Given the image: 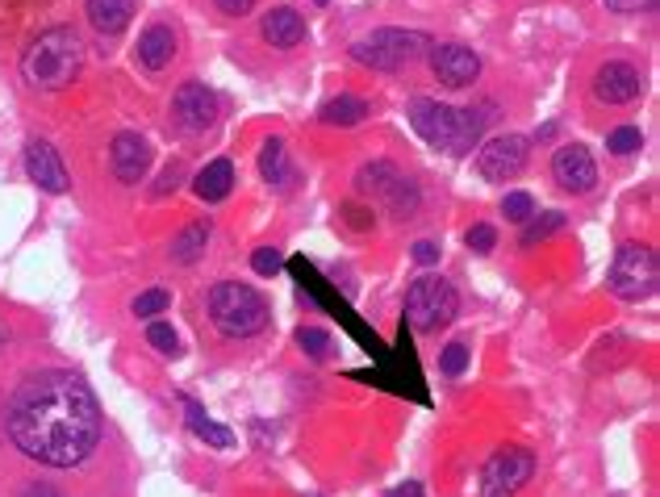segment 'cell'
<instances>
[{
	"instance_id": "cell-30",
	"label": "cell",
	"mask_w": 660,
	"mask_h": 497,
	"mask_svg": "<svg viewBox=\"0 0 660 497\" xmlns=\"http://www.w3.org/2000/svg\"><path fill=\"white\" fill-rule=\"evenodd\" d=\"M644 147V134L635 130V126H623L606 138V151H615V155H631V151H640Z\"/></svg>"
},
{
	"instance_id": "cell-43",
	"label": "cell",
	"mask_w": 660,
	"mask_h": 497,
	"mask_svg": "<svg viewBox=\"0 0 660 497\" xmlns=\"http://www.w3.org/2000/svg\"><path fill=\"white\" fill-rule=\"evenodd\" d=\"M0 347H5V326H0Z\"/></svg>"
},
{
	"instance_id": "cell-14",
	"label": "cell",
	"mask_w": 660,
	"mask_h": 497,
	"mask_svg": "<svg viewBox=\"0 0 660 497\" xmlns=\"http://www.w3.org/2000/svg\"><path fill=\"white\" fill-rule=\"evenodd\" d=\"M644 92V76L631 63H602L594 76V97L602 105H631Z\"/></svg>"
},
{
	"instance_id": "cell-35",
	"label": "cell",
	"mask_w": 660,
	"mask_h": 497,
	"mask_svg": "<svg viewBox=\"0 0 660 497\" xmlns=\"http://www.w3.org/2000/svg\"><path fill=\"white\" fill-rule=\"evenodd\" d=\"M493 243H498V230H493V226H473V230H468V247H473V251H493Z\"/></svg>"
},
{
	"instance_id": "cell-15",
	"label": "cell",
	"mask_w": 660,
	"mask_h": 497,
	"mask_svg": "<svg viewBox=\"0 0 660 497\" xmlns=\"http://www.w3.org/2000/svg\"><path fill=\"white\" fill-rule=\"evenodd\" d=\"M26 172H30V180L42 188V193H67V168H63V159H59V151L51 147V142H26Z\"/></svg>"
},
{
	"instance_id": "cell-28",
	"label": "cell",
	"mask_w": 660,
	"mask_h": 497,
	"mask_svg": "<svg viewBox=\"0 0 660 497\" xmlns=\"http://www.w3.org/2000/svg\"><path fill=\"white\" fill-rule=\"evenodd\" d=\"M297 347L310 355V360H326V355H330V335H326V330H318V326H301L297 330Z\"/></svg>"
},
{
	"instance_id": "cell-36",
	"label": "cell",
	"mask_w": 660,
	"mask_h": 497,
	"mask_svg": "<svg viewBox=\"0 0 660 497\" xmlns=\"http://www.w3.org/2000/svg\"><path fill=\"white\" fill-rule=\"evenodd\" d=\"M343 218H347L351 230H372V213L360 209V205H343Z\"/></svg>"
},
{
	"instance_id": "cell-42",
	"label": "cell",
	"mask_w": 660,
	"mask_h": 497,
	"mask_svg": "<svg viewBox=\"0 0 660 497\" xmlns=\"http://www.w3.org/2000/svg\"><path fill=\"white\" fill-rule=\"evenodd\" d=\"M385 497H427V493H422V485H418V481H406V485H397V489H389Z\"/></svg>"
},
{
	"instance_id": "cell-39",
	"label": "cell",
	"mask_w": 660,
	"mask_h": 497,
	"mask_svg": "<svg viewBox=\"0 0 660 497\" xmlns=\"http://www.w3.org/2000/svg\"><path fill=\"white\" fill-rule=\"evenodd\" d=\"M414 259H418V264H435V259H439V243H431V239L414 243Z\"/></svg>"
},
{
	"instance_id": "cell-2",
	"label": "cell",
	"mask_w": 660,
	"mask_h": 497,
	"mask_svg": "<svg viewBox=\"0 0 660 497\" xmlns=\"http://www.w3.org/2000/svg\"><path fill=\"white\" fill-rule=\"evenodd\" d=\"M84 67V42L72 26H51L42 30L26 51H21V76L30 88L42 92H59L67 88Z\"/></svg>"
},
{
	"instance_id": "cell-8",
	"label": "cell",
	"mask_w": 660,
	"mask_h": 497,
	"mask_svg": "<svg viewBox=\"0 0 660 497\" xmlns=\"http://www.w3.org/2000/svg\"><path fill=\"white\" fill-rule=\"evenodd\" d=\"M527 147H531V142L523 134H498V138H489L485 147H481V155H477V172L485 180H493V184H506V180H514L518 172L527 168V159H531Z\"/></svg>"
},
{
	"instance_id": "cell-25",
	"label": "cell",
	"mask_w": 660,
	"mask_h": 497,
	"mask_svg": "<svg viewBox=\"0 0 660 497\" xmlns=\"http://www.w3.org/2000/svg\"><path fill=\"white\" fill-rule=\"evenodd\" d=\"M485 122L489 117L481 113V109H460L456 113V138H452V151L447 155H468L481 142V134H485Z\"/></svg>"
},
{
	"instance_id": "cell-18",
	"label": "cell",
	"mask_w": 660,
	"mask_h": 497,
	"mask_svg": "<svg viewBox=\"0 0 660 497\" xmlns=\"http://www.w3.org/2000/svg\"><path fill=\"white\" fill-rule=\"evenodd\" d=\"M138 63H143L147 71H163L172 59H176V34L172 26H151L143 38H138Z\"/></svg>"
},
{
	"instance_id": "cell-13",
	"label": "cell",
	"mask_w": 660,
	"mask_h": 497,
	"mask_svg": "<svg viewBox=\"0 0 660 497\" xmlns=\"http://www.w3.org/2000/svg\"><path fill=\"white\" fill-rule=\"evenodd\" d=\"M109 168L122 184H138L151 168V142L143 134H134V130H122L109 147Z\"/></svg>"
},
{
	"instance_id": "cell-6",
	"label": "cell",
	"mask_w": 660,
	"mask_h": 497,
	"mask_svg": "<svg viewBox=\"0 0 660 497\" xmlns=\"http://www.w3.org/2000/svg\"><path fill=\"white\" fill-rule=\"evenodd\" d=\"M656 280H660V268H656L652 247H644V243H623V247L615 251V264H610L606 289L615 293L619 301H648V297L656 293Z\"/></svg>"
},
{
	"instance_id": "cell-37",
	"label": "cell",
	"mask_w": 660,
	"mask_h": 497,
	"mask_svg": "<svg viewBox=\"0 0 660 497\" xmlns=\"http://www.w3.org/2000/svg\"><path fill=\"white\" fill-rule=\"evenodd\" d=\"M610 13H644V9H656V0H606Z\"/></svg>"
},
{
	"instance_id": "cell-41",
	"label": "cell",
	"mask_w": 660,
	"mask_h": 497,
	"mask_svg": "<svg viewBox=\"0 0 660 497\" xmlns=\"http://www.w3.org/2000/svg\"><path fill=\"white\" fill-rule=\"evenodd\" d=\"M21 497H63L55 485H42V481H34V485H26L21 489Z\"/></svg>"
},
{
	"instance_id": "cell-33",
	"label": "cell",
	"mask_w": 660,
	"mask_h": 497,
	"mask_svg": "<svg viewBox=\"0 0 660 497\" xmlns=\"http://www.w3.org/2000/svg\"><path fill=\"white\" fill-rule=\"evenodd\" d=\"M147 343L159 347V351H168V355H176V347H180L176 330H172L168 322H151V326H147Z\"/></svg>"
},
{
	"instance_id": "cell-5",
	"label": "cell",
	"mask_w": 660,
	"mask_h": 497,
	"mask_svg": "<svg viewBox=\"0 0 660 497\" xmlns=\"http://www.w3.org/2000/svg\"><path fill=\"white\" fill-rule=\"evenodd\" d=\"M460 310V297L452 289V280H443V276H418L410 284V293H406V318L410 326L418 330V335H435V330H443L447 322L456 318Z\"/></svg>"
},
{
	"instance_id": "cell-11",
	"label": "cell",
	"mask_w": 660,
	"mask_h": 497,
	"mask_svg": "<svg viewBox=\"0 0 660 497\" xmlns=\"http://www.w3.org/2000/svg\"><path fill=\"white\" fill-rule=\"evenodd\" d=\"M456 113H460V109H452V105H439V101H431V97H418V101H410V126L418 130V138H427L431 147L452 151Z\"/></svg>"
},
{
	"instance_id": "cell-22",
	"label": "cell",
	"mask_w": 660,
	"mask_h": 497,
	"mask_svg": "<svg viewBox=\"0 0 660 497\" xmlns=\"http://www.w3.org/2000/svg\"><path fill=\"white\" fill-rule=\"evenodd\" d=\"M259 172H264V180L276 184V188H289L293 184L289 151H285V142H280V138H268L264 142V151H259Z\"/></svg>"
},
{
	"instance_id": "cell-27",
	"label": "cell",
	"mask_w": 660,
	"mask_h": 497,
	"mask_svg": "<svg viewBox=\"0 0 660 497\" xmlns=\"http://www.w3.org/2000/svg\"><path fill=\"white\" fill-rule=\"evenodd\" d=\"M168 305H172V293L168 289H147V293L134 297L130 310H134V318H155V314L168 310Z\"/></svg>"
},
{
	"instance_id": "cell-10",
	"label": "cell",
	"mask_w": 660,
	"mask_h": 497,
	"mask_svg": "<svg viewBox=\"0 0 660 497\" xmlns=\"http://www.w3.org/2000/svg\"><path fill=\"white\" fill-rule=\"evenodd\" d=\"M431 71L447 88H468L481 76V59L464 42H439V46H431Z\"/></svg>"
},
{
	"instance_id": "cell-21",
	"label": "cell",
	"mask_w": 660,
	"mask_h": 497,
	"mask_svg": "<svg viewBox=\"0 0 660 497\" xmlns=\"http://www.w3.org/2000/svg\"><path fill=\"white\" fill-rule=\"evenodd\" d=\"M322 122L326 126H360L364 117H368V101L364 97H351V92H339V97H330L322 105Z\"/></svg>"
},
{
	"instance_id": "cell-7",
	"label": "cell",
	"mask_w": 660,
	"mask_h": 497,
	"mask_svg": "<svg viewBox=\"0 0 660 497\" xmlns=\"http://www.w3.org/2000/svg\"><path fill=\"white\" fill-rule=\"evenodd\" d=\"M531 477H535V456L527 447H502V452L489 456L481 485H485V497H514Z\"/></svg>"
},
{
	"instance_id": "cell-29",
	"label": "cell",
	"mask_w": 660,
	"mask_h": 497,
	"mask_svg": "<svg viewBox=\"0 0 660 497\" xmlns=\"http://www.w3.org/2000/svg\"><path fill=\"white\" fill-rule=\"evenodd\" d=\"M385 197H389V209L397 213V218H406V213H414V209H418V188H414L410 180H397Z\"/></svg>"
},
{
	"instance_id": "cell-4",
	"label": "cell",
	"mask_w": 660,
	"mask_h": 497,
	"mask_svg": "<svg viewBox=\"0 0 660 497\" xmlns=\"http://www.w3.org/2000/svg\"><path fill=\"white\" fill-rule=\"evenodd\" d=\"M422 51H431V38L418 30H372L351 42V59L372 71H397L414 63Z\"/></svg>"
},
{
	"instance_id": "cell-34",
	"label": "cell",
	"mask_w": 660,
	"mask_h": 497,
	"mask_svg": "<svg viewBox=\"0 0 660 497\" xmlns=\"http://www.w3.org/2000/svg\"><path fill=\"white\" fill-rule=\"evenodd\" d=\"M280 264H285V259H280V251H276V247H259V251L251 255V268H255L259 276H276V272H280Z\"/></svg>"
},
{
	"instance_id": "cell-40",
	"label": "cell",
	"mask_w": 660,
	"mask_h": 497,
	"mask_svg": "<svg viewBox=\"0 0 660 497\" xmlns=\"http://www.w3.org/2000/svg\"><path fill=\"white\" fill-rule=\"evenodd\" d=\"M214 5H218L226 17H243V13H251L255 0H214Z\"/></svg>"
},
{
	"instance_id": "cell-17",
	"label": "cell",
	"mask_w": 660,
	"mask_h": 497,
	"mask_svg": "<svg viewBox=\"0 0 660 497\" xmlns=\"http://www.w3.org/2000/svg\"><path fill=\"white\" fill-rule=\"evenodd\" d=\"M88 21H92V30L113 38V34H122L130 26V17H134V0H88L84 5Z\"/></svg>"
},
{
	"instance_id": "cell-24",
	"label": "cell",
	"mask_w": 660,
	"mask_h": 497,
	"mask_svg": "<svg viewBox=\"0 0 660 497\" xmlns=\"http://www.w3.org/2000/svg\"><path fill=\"white\" fill-rule=\"evenodd\" d=\"M209 234H214V226L209 222H193V226H184L176 239H172V259L176 264H197L205 243H209Z\"/></svg>"
},
{
	"instance_id": "cell-32",
	"label": "cell",
	"mask_w": 660,
	"mask_h": 497,
	"mask_svg": "<svg viewBox=\"0 0 660 497\" xmlns=\"http://www.w3.org/2000/svg\"><path fill=\"white\" fill-rule=\"evenodd\" d=\"M439 368H443V376H464V368H468V347H464V343H447L443 355H439Z\"/></svg>"
},
{
	"instance_id": "cell-31",
	"label": "cell",
	"mask_w": 660,
	"mask_h": 497,
	"mask_svg": "<svg viewBox=\"0 0 660 497\" xmlns=\"http://www.w3.org/2000/svg\"><path fill=\"white\" fill-rule=\"evenodd\" d=\"M502 213H506V222H527V218H535V201H531V193H506Z\"/></svg>"
},
{
	"instance_id": "cell-12",
	"label": "cell",
	"mask_w": 660,
	"mask_h": 497,
	"mask_svg": "<svg viewBox=\"0 0 660 497\" xmlns=\"http://www.w3.org/2000/svg\"><path fill=\"white\" fill-rule=\"evenodd\" d=\"M552 176H556V184L564 188V193L585 197L589 188L598 184L594 155H589V151L581 147V142H573V147H560V151L552 155Z\"/></svg>"
},
{
	"instance_id": "cell-3",
	"label": "cell",
	"mask_w": 660,
	"mask_h": 497,
	"mask_svg": "<svg viewBox=\"0 0 660 497\" xmlns=\"http://www.w3.org/2000/svg\"><path fill=\"white\" fill-rule=\"evenodd\" d=\"M209 318H214V326L226 339H251L268 326L272 310L251 284L222 280V284H214V293H209Z\"/></svg>"
},
{
	"instance_id": "cell-16",
	"label": "cell",
	"mask_w": 660,
	"mask_h": 497,
	"mask_svg": "<svg viewBox=\"0 0 660 497\" xmlns=\"http://www.w3.org/2000/svg\"><path fill=\"white\" fill-rule=\"evenodd\" d=\"M264 38L272 42V46H280V51H289V46H301L305 42V21H301V13L297 9H289V5H280V9H268V17H264Z\"/></svg>"
},
{
	"instance_id": "cell-9",
	"label": "cell",
	"mask_w": 660,
	"mask_h": 497,
	"mask_svg": "<svg viewBox=\"0 0 660 497\" xmlns=\"http://www.w3.org/2000/svg\"><path fill=\"white\" fill-rule=\"evenodd\" d=\"M218 109H222L218 92L209 84H201V80H184L176 88V97H172V113H176V122L188 134H205L209 126L218 122Z\"/></svg>"
},
{
	"instance_id": "cell-44",
	"label": "cell",
	"mask_w": 660,
	"mask_h": 497,
	"mask_svg": "<svg viewBox=\"0 0 660 497\" xmlns=\"http://www.w3.org/2000/svg\"><path fill=\"white\" fill-rule=\"evenodd\" d=\"M0 418H5V406H0Z\"/></svg>"
},
{
	"instance_id": "cell-23",
	"label": "cell",
	"mask_w": 660,
	"mask_h": 497,
	"mask_svg": "<svg viewBox=\"0 0 660 497\" xmlns=\"http://www.w3.org/2000/svg\"><path fill=\"white\" fill-rule=\"evenodd\" d=\"M184 410H188V426H193V435L197 439H205L209 447H234V431H226V426H218V422H209V414L197 406L193 397H184Z\"/></svg>"
},
{
	"instance_id": "cell-1",
	"label": "cell",
	"mask_w": 660,
	"mask_h": 497,
	"mask_svg": "<svg viewBox=\"0 0 660 497\" xmlns=\"http://www.w3.org/2000/svg\"><path fill=\"white\" fill-rule=\"evenodd\" d=\"M5 431L21 456L46 468H76L101 443V406L76 372L46 368L13 389Z\"/></svg>"
},
{
	"instance_id": "cell-26",
	"label": "cell",
	"mask_w": 660,
	"mask_h": 497,
	"mask_svg": "<svg viewBox=\"0 0 660 497\" xmlns=\"http://www.w3.org/2000/svg\"><path fill=\"white\" fill-rule=\"evenodd\" d=\"M556 230H564V213H560V209H548L544 218H527V222H523V247H535V243L552 239Z\"/></svg>"
},
{
	"instance_id": "cell-19",
	"label": "cell",
	"mask_w": 660,
	"mask_h": 497,
	"mask_svg": "<svg viewBox=\"0 0 660 497\" xmlns=\"http://www.w3.org/2000/svg\"><path fill=\"white\" fill-rule=\"evenodd\" d=\"M230 184H234V163L230 159H214V163H205V168L197 172L193 193L201 201H222V197H230Z\"/></svg>"
},
{
	"instance_id": "cell-20",
	"label": "cell",
	"mask_w": 660,
	"mask_h": 497,
	"mask_svg": "<svg viewBox=\"0 0 660 497\" xmlns=\"http://www.w3.org/2000/svg\"><path fill=\"white\" fill-rule=\"evenodd\" d=\"M397 180H402V172H397L389 159H376V163H364V168L356 172V193L360 197H385Z\"/></svg>"
},
{
	"instance_id": "cell-38",
	"label": "cell",
	"mask_w": 660,
	"mask_h": 497,
	"mask_svg": "<svg viewBox=\"0 0 660 497\" xmlns=\"http://www.w3.org/2000/svg\"><path fill=\"white\" fill-rule=\"evenodd\" d=\"M180 176H184V172H180V163H172V168L159 176V184H155V197H168L172 188H176V180H180Z\"/></svg>"
}]
</instances>
